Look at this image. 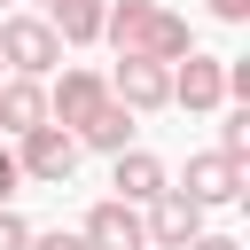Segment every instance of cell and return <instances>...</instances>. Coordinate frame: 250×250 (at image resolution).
Wrapping results in <instances>:
<instances>
[{
    "label": "cell",
    "mask_w": 250,
    "mask_h": 250,
    "mask_svg": "<svg viewBox=\"0 0 250 250\" xmlns=\"http://www.w3.org/2000/svg\"><path fill=\"white\" fill-rule=\"evenodd\" d=\"M141 227H148V250H180V242L203 234V203H188L180 188H164V195L141 203Z\"/></svg>",
    "instance_id": "8"
},
{
    "label": "cell",
    "mask_w": 250,
    "mask_h": 250,
    "mask_svg": "<svg viewBox=\"0 0 250 250\" xmlns=\"http://www.w3.org/2000/svg\"><path fill=\"white\" fill-rule=\"evenodd\" d=\"M219 156H250V109H227L219 117Z\"/></svg>",
    "instance_id": "14"
},
{
    "label": "cell",
    "mask_w": 250,
    "mask_h": 250,
    "mask_svg": "<svg viewBox=\"0 0 250 250\" xmlns=\"http://www.w3.org/2000/svg\"><path fill=\"white\" fill-rule=\"evenodd\" d=\"M102 16H109V0H47V31L62 47H94L102 39Z\"/></svg>",
    "instance_id": "12"
},
{
    "label": "cell",
    "mask_w": 250,
    "mask_h": 250,
    "mask_svg": "<svg viewBox=\"0 0 250 250\" xmlns=\"http://www.w3.org/2000/svg\"><path fill=\"white\" fill-rule=\"evenodd\" d=\"M0 8H16V0H0Z\"/></svg>",
    "instance_id": "20"
},
{
    "label": "cell",
    "mask_w": 250,
    "mask_h": 250,
    "mask_svg": "<svg viewBox=\"0 0 250 250\" xmlns=\"http://www.w3.org/2000/svg\"><path fill=\"white\" fill-rule=\"evenodd\" d=\"M16 172L39 180V188H70V172H78V141H70L62 125H31V133H16Z\"/></svg>",
    "instance_id": "3"
},
{
    "label": "cell",
    "mask_w": 250,
    "mask_h": 250,
    "mask_svg": "<svg viewBox=\"0 0 250 250\" xmlns=\"http://www.w3.org/2000/svg\"><path fill=\"white\" fill-rule=\"evenodd\" d=\"M16 188H23V172H16V148H0V203H8Z\"/></svg>",
    "instance_id": "17"
},
{
    "label": "cell",
    "mask_w": 250,
    "mask_h": 250,
    "mask_svg": "<svg viewBox=\"0 0 250 250\" xmlns=\"http://www.w3.org/2000/svg\"><path fill=\"white\" fill-rule=\"evenodd\" d=\"M0 62H8V78H55L62 70V39L47 31V16L8 8L0 16Z\"/></svg>",
    "instance_id": "2"
},
{
    "label": "cell",
    "mask_w": 250,
    "mask_h": 250,
    "mask_svg": "<svg viewBox=\"0 0 250 250\" xmlns=\"http://www.w3.org/2000/svg\"><path fill=\"white\" fill-rule=\"evenodd\" d=\"M109 102L148 117V109H172V62H117L109 70Z\"/></svg>",
    "instance_id": "6"
},
{
    "label": "cell",
    "mask_w": 250,
    "mask_h": 250,
    "mask_svg": "<svg viewBox=\"0 0 250 250\" xmlns=\"http://www.w3.org/2000/svg\"><path fill=\"white\" fill-rule=\"evenodd\" d=\"M23 242H31V219L16 203H0V250H23Z\"/></svg>",
    "instance_id": "15"
},
{
    "label": "cell",
    "mask_w": 250,
    "mask_h": 250,
    "mask_svg": "<svg viewBox=\"0 0 250 250\" xmlns=\"http://www.w3.org/2000/svg\"><path fill=\"white\" fill-rule=\"evenodd\" d=\"M78 242H86V250H148V227H141V203H117V195H102V203L86 211Z\"/></svg>",
    "instance_id": "9"
},
{
    "label": "cell",
    "mask_w": 250,
    "mask_h": 250,
    "mask_svg": "<svg viewBox=\"0 0 250 250\" xmlns=\"http://www.w3.org/2000/svg\"><path fill=\"white\" fill-rule=\"evenodd\" d=\"M109 188H117V203H148V195L172 188V172H164V156H148V148H117V156H109Z\"/></svg>",
    "instance_id": "10"
},
{
    "label": "cell",
    "mask_w": 250,
    "mask_h": 250,
    "mask_svg": "<svg viewBox=\"0 0 250 250\" xmlns=\"http://www.w3.org/2000/svg\"><path fill=\"white\" fill-rule=\"evenodd\" d=\"M78 148H102V156H117V148H133V109H117V102H102L78 133H70Z\"/></svg>",
    "instance_id": "13"
},
{
    "label": "cell",
    "mask_w": 250,
    "mask_h": 250,
    "mask_svg": "<svg viewBox=\"0 0 250 250\" xmlns=\"http://www.w3.org/2000/svg\"><path fill=\"white\" fill-rule=\"evenodd\" d=\"M0 78H8V62H0Z\"/></svg>",
    "instance_id": "21"
},
{
    "label": "cell",
    "mask_w": 250,
    "mask_h": 250,
    "mask_svg": "<svg viewBox=\"0 0 250 250\" xmlns=\"http://www.w3.org/2000/svg\"><path fill=\"white\" fill-rule=\"evenodd\" d=\"M102 39L117 47V62H180V55L195 47L188 16H180V8H164V0H109Z\"/></svg>",
    "instance_id": "1"
},
{
    "label": "cell",
    "mask_w": 250,
    "mask_h": 250,
    "mask_svg": "<svg viewBox=\"0 0 250 250\" xmlns=\"http://www.w3.org/2000/svg\"><path fill=\"white\" fill-rule=\"evenodd\" d=\"M47 125V78H0V133Z\"/></svg>",
    "instance_id": "11"
},
{
    "label": "cell",
    "mask_w": 250,
    "mask_h": 250,
    "mask_svg": "<svg viewBox=\"0 0 250 250\" xmlns=\"http://www.w3.org/2000/svg\"><path fill=\"white\" fill-rule=\"evenodd\" d=\"M23 250H86V242H78V234H70V227H47V234H31V242H23Z\"/></svg>",
    "instance_id": "16"
},
{
    "label": "cell",
    "mask_w": 250,
    "mask_h": 250,
    "mask_svg": "<svg viewBox=\"0 0 250 250\" xmlns=\"http://www.w3.org/2000/svg\"><path fill=\"white\" fill-rule=\"evenodd\" d=\"M102 102H109V78L86 62H62V78H47V125H62V133H78Z\"/></svg>",
    "instance_id": "5"
},
{
    "label": "cell",
    "mask_w": 250,
    "mask_h": 250,
    "mask_svg": "<svg viewBox=\"0 0 250 250\" xmlns=\"http://www.w3.org/2000/svg\"><path fill=\"white\" fill-rule=\"evenodd\" d=\"M203 8H211L219 23H242V16H250V0H203Z\"/></svg>",
    "instance_id": "18"
},
{
    "label": "cell",
    "mask_w": 250,
    "mask_h": 250,
    "mask_svg": "<svg viewBox=\"0 0 250 250\" xmlns=\"http://www.w3.org/2000/svg\"><path fill=\"white\" fill-rule=\"evenodd\" d=\"M172 109H195V117L227 109V55H203V47H188V55L172 62Z\"/></svg>",
    "instance_id": "4"
},
{
    "label": "cell",
    "mask_w": 250,
    "mask_h": 250,
    "mask_svg": "<svg viewBox=\"0 0 250 250\" xmlns=\"http://www.w3.org/2000/svg\"><path fill=\"white\" fill-rule=\"evenodd\" d=\"M180 195H188V203H203V211H219V203H242V156H219V148L188 156V180H180Z\"/></svg>",
    "instance_id": "7"
},
{
    "label": "cell",
    "mask_w": 250,
    "mask_h": 250,
    "mask_svg": "<svg viewBox=\"0 0 250 250\" xmlns=\"http://www.w3.org/2000/svg\"><path fill=\"white\" fill-rule=\"evenodd\" d=\"M180 250H242V242H234V234H211V227H203V234H195V242H180Z\"/></svg>",
    "instance_id": "19"
}]
</instances>
